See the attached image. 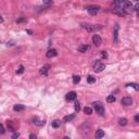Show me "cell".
<instances>
[{
    "mask_svg": "<svg viewBox=\"0 0 139 139\" xmlns=\"http://www.w3.org/2000/svg\"><path fill=\"white\" fill-rule=\"evenodd\" d=\"M84 29H86L87 32H97V30H101L103 28L102 25H93V24H89V23H82L80 24Z\"/></svg>",
    "mask_w": 139,
    "mask_h": 139,
    "instance_id": "cell-1",
    "label": "cell"
},
{
    "mask_svg": "<svg viewBox=\"0 0 139 139\" xmlns=\"http://www.w3.org/2000/svg\"><path fill=\"white\" fill-rule=\"evenodd\" d=\"M90 129H91V125H90L89 122H85V123L82 125V127H80V132H82L83 136H87V135H89Z\"/></svg>",
    "mask_w": 139,
    "mask_h": 139,
    "instance_id": "cell-2",
    "label": "cell"
},
{
    "mask_svg": "<svg viewBox=\"0 0 139 139\" xmlns=\"http://www.w3.org/2000/svg\"><path fill=\"white\" fill-rule=\"evenodd\" d=\"M92 104H93V108H95L96 112H97L98 114H99V115H104V108H103V105H102L101 102L97 101V102H93Z\"/></svg>",
    "mask_w": 139,
    "mask_h": 139,
    "instance_id": "cell-3",
    "label": "cell"
},
{
    "mask_svg": "<svg viewBox=\"0 0 139 139\" xmlns=\"http://www.w3.org/2000/svg\"><path fill=\"white\" fill-rule=\"evenodd\" d=\"M105 69V65L103 64V63L101 62V61H96L95 63H93V71L97 72V73H100V72H102L103 70Z\"/></svg>",
    "mask_w": 139,
    "mask_h": 139,
    "instance_id": "cell-4",
    "label": "cell"
},
{
    "mask_svg": "<svg viewBox=\"0 0 139 139\" xmlns=\"http://www.w3.org/2000/svg\"><path fill=\"white\" fill-rule=\"evenodd\" d=\"M112 11H113V13L119 15V16H126V15H127V11L124 10L123 8H113Z\"/></svg>",
    "mask_w": 139,
    "mask_h": 139,
    "instance_id": "cell-5",
    "label": "cell"
},
{
    "mask_svg": "<svg viewBox=\"0 0 139 139\" xmlns=\"http://www.w3.org/2000/svg\"><path fill=\"white\" fill-rule=\"evenodd\" d=\"M87 10H88L89 14L96 15L98 12H99L100 7H99V6H89V7H87Z\"/></svg>",
    "mask_w": 139,
    "mask_h": 139,
    "instance_id": "cell-6",
    "label": "cell"
},
{
    "mask_svg": "<svg viewBox=\"0 0 139 139\" xmlns=\"http://www.w3.org/2000/svg\"><path fill=\"white\" fill-rule=\"evenodd\" d=\"M50 69H51L50 64H45L40 70H39V74H40V75H47L48 72L50 71Z\"/></svg>",
    "mask_w": 139,
    "mask_h": 139,
    "instance_id": "cell-7",
    "label": "cell"
},
{
    "mask_svg": "<svg viewBox=\"0 0 139 139\" xmlns=\"http://www.w3.org/2000/svg\"><path fill=\"white\" fill-rule=\"evenodd\" d=\"M92 41H93V45L97 46V47L102 43V39H101V37H100L99 35H93V36H92Z\"/></svg>",
    "mask_w": 139,
    "mask_h": 139,
    "instance_id": "cell-8",
    "label": "cell"
},
{
    "mask_svg": "<svg viewBox=\"0 0 139 139\" xmlns=\"http://www.w3.org/2000/svg\"><path fill=\"white\" fill-rule=\"evenodd\" d=\"M118 24H115L114 26V32H113V39H114L115 42L118 41Z\"/></svg>",
    "mask_w": 139,
    "mask_h": 139,
    "instance_id": "cell-9",
    "label": "cell"
},
{
    "mask_svg": "<svg viewBox=\"0 0 139 139\" xmlns=\"http://www.w3.org/2000/svg\"><path fill=\"white\" fill-rule=\"evenodd\" d=\"M65 99H66L67 101H73V100H75L76 99V92L75 91H70V92L66 95Z\"/></svg>",
    "mask_w": 139,
    "mask_h": 139,
    "instance_id": "cell-10",
    "label": "cell"
},
{
    "mask_svg": "<svg viewBox=\"0 0 139 139\" xmlns=\"http://www.w3.org/2000/svg\"><path fill=\"white\" fill-rule=\"evenodd\" d=\"M122 103H123L124 105H130V104L132 103V99L130 97H124V98H122Z\"/></svg>",
    "mask_w": 139,
    "mask_h": 139,
    "instance_id": "cell-11",
    "label": "cell"
},
{
    "mask_svg": "<svg viewBox=\"0 0 139 139\" xmlns=\"http://www.w3.org/2000/svg\"><path fill=\"white\" fill-rule=\"evenodd\" d=\"M56 54H58V52H56V49H50L48 50L46 56H47V58H54V56H56Z\"/></svg>",
    "mask_w": 139,
    "mask_h": 139,
    "instance_id": "cell-12",
    "label": "cell"
},
{
    "mask_svg": "<svg viewBox=\"0 0 139 139\" xmlns=\"http://www.w3.org/2000/svg\"><path fill=\"white\" fill-rule=\"evenodd\" d=\"M33 123H34L36 126H43V125H45V121L39 119L38 117H35V118L33 119Z\"/></svg>",
    "mask_w": 139,
    "mask_h": 139,
    "instance_id": "cell-13",
    "label": "cell"
},
{
    "mask_svg": "<svg viewBox=\"0 0 139 139\" xmlns=\"http://www.w3.org/2000/svg\"><path fill=\"white\" fill-rule=\"evenodd\" d=\"M24 110H25V106L23 104H15L13 106V111H15V112H21V111H24Z\"/></svg>",
    "mask_w": 139,
    "mask_h": 139,
    "instance_id": "cell-14",
    "label": "cell"
},
{
    "mask_svg": "<svg viewBox=\"0 0 139 139\" xmlns=\"http://www.w3.org/2000/svg\"><path fill=\"white\" fill-rule=\"evenodd\" d=\"M89 50V46L88 45H83V46H79L78 47V51L82 52V53H85Z\"/></svg>",
    "mask_w": 139,
    "mask_h": 139,
    "instance_id": "cell-15",
    "label": "cell"
},
{
    "mask_svg": "<svg viewBox=\"0 0 139 139\" xmlns=\"http://www.w3.org/2000/svg\"><path fill=\"white\" fill-rule=\"evenodd\" d=\"M103 136H104V132L102 129H98L97 132H96V134H95L96 139H100V138H102Z\"/></svg>",
    "mask_w": 139,
    "mask_h": 139,
    "instance_id": "cell-16",
    "label": "cell"
},
{
    "mask_svg": "<svg viewBox=\"0 0 139 139\" xmlns=\"http://www.w3.org/2000/svg\"><path fill=\"white\" fill-rule=\"evenodd\" d=\"M123 9H124V10L132 9V3L130 1H124V3H123Z\"/></svg>",
    "mask_w": 139,
    "mask_h": 139,
    "instance_id": "cell-17",
    "label": "cell"
},
{
    "mask_svg": "<svg viewBox=\"0 0 139 139\" xmlns=\"http://www.w3.org/2000/svg\"><path fill=\"white\" fill-rule=\"evenodd\" d=\"M74 117H75V114H70V115H66V116L63 117V122H65V123H67V122H71L74 119Z\"/></svg>",
    "mask_w": 139,
    "mask_h": 139,
    "instance_id": "cell-18",
    "label": "cell"
},
{
    "mask_svg": "<svg viewBox=\"0 0 139 139\" xmlns=\"http://www.w3.org/2000/svg\"><path fill=\"white\" fill-rule=\"evenodd\" d=\"M128 123L127 118H125V117H121V118H118V124L121 126H126Z\"/></svg>",
    "mask_w": 139,
    "mask_h": 139,
    "instance_id": "cell-19",
    "label": "cell"
},
{
    "mask_svg": "<svg viewBox=\"0 0 139 139\" xmlns=\"http://www.w3.org/2000/svg\"><path fill=\"white\" fill-rule=\"evenodd\" d=\"M115 100H116V98H115L114 95H110V96H108V97H106V101H108L109 103H113Z\"/></svg>",
    "mask_w": 139,
    "mask_h": 139,
    "instance_id": "cell-20",
    "label": "cell"
},
{
    "mask_svg": "<svg viewBox=\"0 0 139 139\" xmlns=\"http://www.w3.org/2000/svg\"><path fill=\"white\" fill-rule=\"evenodd\" d=\"M126 86H127V87H132L135 90H138V89H139L138 84H136V83H128V84H126Z\"/></svg>",
    "mask_w": 139,
    "mask_h": 139,
    "instance_id": "cell-21",
    "label": "cell"
},
{
    "mask_svg": "<svg viewBox=\"0 0 139 139\" xmlns=\"http://www.w3.org/2000/svg\"><path fill=\"white\" fill-rule=\"evenodd\" d=\"M61 125V121H59V119H54L53 122H52V127L53 128H59Z\"/></svg>",
    "mask_w": 139,
    "mask_h": 139,
    "instance_id": "cell-22",
    "label": "cell"
},
{
    "mask_svg": "<svg viewBox=\"0 0 139 139\" xmlns=\"http://www.w3.org/2000/svg\"><path fill=\"white\" fill-rule=\"evenodd\" d=\"M84 113L87 115H90L91 113H92V109H91L90 106H86V108H84Z\"/></svg>",
    "mask_w": 139,
    "mask_h": 139,
    "instance_id": "cell-23",
    "label": "cell"
},
{
    "mask_svg": "<svg viewBox=\"0 0 139 139\" xmlns=\"http://www.w3.org/2000/svg\"><path fill=\"white\" fill-rule=\"evenodd\" d=\"M87 82H88L89 84H93V83H96V78L93 77V76L89 75L88 77H87Z\"/></svg>",
    "mask_w": 139,
    "mask_h": 139,
    "instance_id": "cell-24",
    "label": "cell"
},
{
    "mask_svg": "<svg viewBox=\"0 0 139 139\" xmlns=\"http://www.w3.org/2000/svg\"><path fill=\"white\" fill-rule=\"evenodd\" d=\"M80 80V76L79 75H74L73 76V83L74 84H78Z\"/></svg>",
    "mask_w": 139,
    "mask_h": 139,
    "instance_id": "cell-25",
    "label": "cell"
},
{
    "mask_svg": "<svg viewBox=\"0 0 139 139\" xmlns=\"http://www.w3.org/2000/svg\"><path fill=\"white\" fill-rule=\"evenodd\" d=\"M8 127L10 130H14V126H13V122L12 121H8Z\"/></svg>",
    "mask_w": 139,
    "mask_h": 139,
    "instance_id": "cell-26",
    "label": "cell"
},
{
    "mask_svg": "<svg viewBox=\"0 0 139 139\" xmlns=\"http://www.w3.org/2000/svg\"><path fill=\"white\" fill-rule=\"evenodd\" d=\"M74 109H75L76 112H79V110H80V104H79V102H75V105H74Z\"/></svg>",
    "mask_w": 139,
    "mask_h": 139,
    "instance_id": "cell-27",
    "label": "cell"
},
{
    "mask_svg": "<svg viewBox=\"0 0 139 139\" xmlns=\"http://www.w3.org/2000/svg\"><path fill=\"white\" fill-rule=\"evenodd\" d=\"M53 3L52 0H43V6H51Z\"/></svg>",
    "mask_w": 139,
    "mask_h": 139,
    "instance_id": "cell-28",
    "label": "cell"
},
{
    "mask_svg": "<svg viewBox=\"0 0 139 139\" xmlns=\"http://www.w3.org/2000/svg\"><path fill=\"white\" fill-rule=\"evenodd\" d=\"M20 137V132H13L12 134V136H11V138L12 139H17Z\"/></svg>",
    "mask_w": 139,
    "mask_h": 139,
    "instance_id": "cell-29",
    "label": "cell"
},
{
    "mask_svg": "<svg viewBox=\"0 0 139 139\" xmlns=\"http://www.w3.org/2000/svg\"><path fill=\"white\" fill-rule=\"evenodd\" d=\"M23 72H24V66L21 65V66L19 67V70L16 71V74H23Z\"/></svg>",
    "mask_w": 139,
    "mask_h": 139,
    "instance_id": "cell-30",
    "label": "cell"
},
{
    "mask_svg": "<svg viewBox=\"0 0 139 139\" xmlns=\"http://www.w3.org/2000/svg\"><path fill=\"white\" fill-rule=\"evenodd\" d=\"M24 22H26V19H24V17H21V19H17L16 20V23H24Z\"/></svg>",
    "mask_w": 139,
    "mask_h": 139,
    "instance_id": "cell-31",
    "label": "cell"
},
{
    "mask_svg": "<svg viewBox=\"0 0 139 139\" xmlns=\"http://www.w3.org/2000/svg\"><path fill=\"white\" fill-rule=\"evenodd\" d=\"M6 132V130H4V127L2 124H0V134H4Z\"/></svg>",
    "mask_w": 139,
    "mask_h": 139,
    "instance_id": "cell-32",
    "label": "cell"
},
{
    "mask_svg": "<svg viewBox=\"0 0 139 139\" xmlns=\"http://www.w3.org/2000/svg\"><path fill=\"white\" fill-rule=\"evenodd\" d=\"M101 56L104 59L108 58V53H106V51H101Z\"/></svg>",
    "mask_w": 139,
    "mask_h": 139,
    "instance_id": "cell-33",
    "label": "cell"
},
{
    "mask_svg": "<svg viewBox=\"0 0 139 139\" xmlns=\"http://www.w3.org/2000/svg\"><path fill=\"white\" fill-rule=\"evenodd\" d=\"M29 139H37L36 135H34V134H30V135H29Z\"/></svg>",
    "mask_w": 139,
    "mask_h": 139,
    "instance_id": "cell-34",
    "label": "cell"
},
{
    "mask_svg": "<svg viewBox=\"0 0 139 139\" xmlns=\"http://www.w3.org/2000/svg\"><path fill=\"white\" fill-rule=\"evenodd\" d=\"M135 122H136V123H139V115H136V116H135Z\"/></svg>",
    "mask_w": 139,
    "mask_h": 139,
    "instance_id": "cell-35",
    "label": "cell"
},
{
    "mask_svg": "<svg viewBox=\"0 0 139 139\" xmlns=\"http://www.w3.org/2000/svg\"><path fill=\"white\" fill-rule=\"evenodd\" d=\"M138 8H139V3H138V2H137V3L136 4H135V7H134V9H135V10H138Z\"/></svg>",
    "mask_w": 139,
    "mask_h": 139,
    "instance_id": "cell-36",
    "label": "cell"
},
{
    "mask_svg": "<svg viewBox=\"0 0 139 139\" xmlns=\"http://www.w3.org/2000/svg\"><path fill=\"white\" fill-rule=\"evenodd\" d=\"M2 22H3V19H2V16L0 15V23H2Z\"/></svg>",
    "mask_w": 139,
    "mask_h": 139,
    "instance_id": "cell-37",
    "label": "cell"
},
{
    "mask_svg": "<svg viewBox=\"0 0 139 139\" xmlns=\"http://www.w3.org/2000/svg\"><path fill=\"white\" fill-rule=\"evenodd\" d=\"M63 139H71V138H69V137H64Z\"/></svg>",
    "mask_w": 139,
    "mask_h": 139,
    "instance_id": "cell-38",
    "label": "cell"
}]
</instances>
